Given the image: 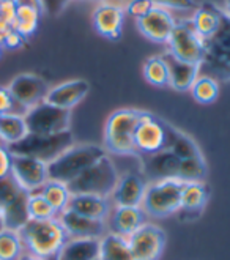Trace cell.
Returning <instances> with one entry per match:
<instances>
[{
  "instance_id": "cell-1",
  "label": "cell",
  "mask_w": 230,
  "mask_h": 260,
  "mask_svg": "<svg viewBox=\"0 0 230 260\" xmlns=\"http://www.w3.org/2000/svg\"><path fill=\"white\" fill-rule=\"evenodd\" d=\"M18 234L27 252L46 260L55 257L70 238L58 218L46 221L30 219L24 227L19 229Z\"/></svg>"
},
{
  "instance_id": "cell-2",
  "label": "cell",
  "mask_w": 230,
  "mask_h": 260,
  "mask_svg": "<svg viewBox=\"0 0 230 260\" xmlns=\"http://www.w3.org/2000/svg\"><path fill=\"white\" fill-rule=\"evenodd\" d=\"M204 44L205 54L199 73L218 82L230 81V18L224 11L218 30Z\"/></svg>"
},
{
  "instance_id": "cell-3",
  "label": "cell",
  "mask_w": 230,
  "mask_h": 260,
  "mask_svg": "<svg viewBox=\"0 0 230 260\" xmlns=\"http://www.w3.org/2000/svg\"><path fill=\"white\" fill-rule=\"evenodd\" d=\"M103 156H106L104 147L93 144L73 145L48 164L49 180L68 185L70 181L79 177L85 169H88L91 164H95Z\"/></svg>"
},
{
  "instance_id": "cell-4",
  "label": "cell",
  "mask_w": 230,
  "mask_h": 260,
  "mask_svg": "<svg viewBox=\"0 0 230 260\" xmlns=\"http://www.w3.org/2000/svg\"><path fill=\"white\" fill-rule=\"evenodd\" d=\"M73 145H74V136L71 131H63L58 134L28 133L22 141L8 145V150L14 156H30L49 164Z\"/></svg>"
},
{
  "instance_id": "cell-5",
  "label": "cell",
  "mask_w": 230,
  "mask_h": 260,
  "mask_svg": "<svg viewBox=\"0 0 230 260\" xmlns=\"http://www.w3.org/2000/svg\"><path fill=\"white\" fill-rule=\"evenodd\" d=\"M141 111L118 109L109 115L104 128V150L115 155H137L134 131L139 123Z\"/></svg>"
},
{
  "instance_id": "cell-6",
  "label": "cell",
  "mask_w": 230,
  "mask_h": 260,
  "mask_svg": "<svg viewBox=\"0 0 230 260\" xmlns=\"http://www.w3.org/2000/svg\"><path fill=\"white\" fill-rule=\"evenodd\" d=\"M118 172L109 156H103L91 164L79 177L68 183L71 194H93L100 197L111 196L118 183Z\"/></svg>"
},
{
  "instance_id": "cell-7",
  "label": "cell",
  "mask_w": 230,
  "mask_h": 260,
  "mask_svg": "<svg viewBox=\"0 0 230 260\" xmlns=\"http://www.w3.org/2000/svg\"><path fill=\"white\" fill-rule=\"evenodd\" d=\"M185 181L175 178L153 181L145 189L142 207L147 215L153 218H167L181 208V189Z\"/></svg>"
},
{
  "instance_id": "cell-8",
  "label": "cell",
  "mask_w": 230,
  "mask_h": 260,
  "mask_svg": "<svg viewBox=\"0 0 230 260\" xmlns=\"http://www.w3.org/2000/svg\"><path fill=\"white\" fill-rule=\"evenodd\" d=\"M169 54H172L178 60L201 65L205 54L204 40L197 35L191 21H175V27L167 41Z\"/></svg>"
},
{
  "instance_id": "cell-9",
  "label": "cell",
  "mask_w": 230,
  "mask_h": 260,
  "mask_svg": "<svg viewBox=\"0 0 230 260\" xmlns=\"http://www.w3.org/2000/svg\"><path fill=\"white\" fill-rule=\"evenodd\" d=\"M24 120L30 134H58L70 131L71 111L55 108L43 101L28 109L24 114Z\"/></svg>"
},
{
  "instance_id": "cell-10",
  "label": "cell",
  "mask_w": 230,
  "mask_h": 260,
  "mask_svg": "<svg viewBox=\"0 0 230 260\" xmlns=\"http://www.w3.org/2000/svg\"><path fill=\"white\" fill-rule=\"evenodd\" d=\"M169 136L166 129V121L156 118L148 112L141 111L139 123L134 131V147L136 153L144 156L155 155L167 148Z\"/></svg>"
},
{
  "instance_id": "cell-11",
  "label": "cell",
  "mask_w": 230,
  "mask_h": 260,
  "mask_svg": "<svg viewBox=\"0 0 230 260\" xmlns=\"http://www.w3.org/2000/svg\"><path fill=\"white\" fill-rule=\"evenodd\" d=\"M166 241V232L156 224H144L128 237V244L136 260H159Z\"/></svg>"
},
{
  "instance_id": "cell-12",
  "label": "cell",
  "mask_w": 230,
  "mask_h": 260,
  "mask_svg": "<svg viewBox=\"0 0 230 260\" xmlns=\"http://www.w3.org/2000/svg\"><path fill=\"white\" fill-rule=\"evenodd\" d=\"M11 177L18 183L19 188L25 192H37L49 180L48 164L30 158V156H14L11 162Z\"/></svg>"
},
{
  "instance_id": "cell-13",
  "label": "cell",
  "mask_w": 230,
  "mask_h": 260,
  "mask_svg": "<svg viewBox=\"0 0 230 260\" xmlns=\"http://www.w3.org/2000/svg\"><path fill=\"white\" fill-rule=\"evenodd\" d=\"M8 90L16 104L24 108L27 112L46 100L49 85L35 74H19L11 81Z\"/></svg>"
},
{
  "instance_id": "cell-14",
  "label": "cell",
  "mask_w": 230,
  "mask_h": 260,
  "mask_svg": "<svg viewBox=\"0 0 230 260\" xmlns=\"http://www.w3.org/2000/svg\"><path fill=\"white\" fill-rule=\"evenodd\" d=\"M137 28L139 32L148 38L153 43L159 44H167L171 34L175 27V19L172 18V14L164 8L155 7L148 14H145L144 18L137 19Z\"/></svg>"
},
{
  "instance_id": "cell-15",
  "label": "cell",
  "mask_w": 230,
  "mask_h": 260,
  "mask_svg": "<svg viewBox=\"0 0 230 260\" xmlns=\"http://www.w3.org/2000/svg\"><path fill=\"white\" fill-rule=\"evenodd\" d=\"M70 238H98L106 235V221L91 219L71 210H63L57 216Z\"/></svg>"
},
{
  "instance_id": "cell-16",
  "label": "cell",
  "mask_w": 230,
  "mask_h": 260,
  "mask_svg": "<svg viewBox=\"0 0 230 260\" xmlns=\"http://www.w3.org/2000/svg\"><path fill=\"white\" fill-rule=\"evenodd\" d=\"M147 189V183L142 175L128 172L118 178L112 192L115 207H141Z\"/></svg>"
},
{
  "instance_id": "cell-17",
  "label": "cell",
  "mask_w": 230,
  "mask_h": 260,
  "mask_svg": "<svg viewBox=\"0 0 230 260\" xmlns=\"http://www.w3.org/2000/svg\"><path fill=\"white\" fill-rule=\"evenodd\" d=\"M88 90H90V84L84 79L68 81L54 88H49L44 101L48 104L55 106V108L71 111L76 104H79L87 96Z\"/></svg>"
},
{
  "instance_id": "cell-18",
  "label": "cell",
  "mask_w": 230,
  "mask_h": 260,
  "mask_svg": "<svg viewBox=\"0 0 230 260\" xmlns=\"http://www.w3.org/2000/svg\"><path fill=\"white\" fill-rule=\"evenodd\" d=\"M181 161L178 156H175L171 150H162L155 155H150L144 158V172L151 180H167L175 178L178 180Z\"/></svg>"
},
{
  "instance_id": "cell-19",
  "label": "cell",
  "mask_w": 230,
  "mask_h": 260,
  "mask_svg": "<svg viewBox=\"0 0 230 260\" xmlns=\"http://www.w3.org/2000/svg\"><path fill=\"white\" fill-rule=\"evenodd\" d=\"M123 19H125V10L114 5L103 4L93 13V27L101 37L111 41H117L120 40L121 30H123Z\"/></svg>"
},
{
  "instance_id": "cell-20",
  "label": "cell",
  "mask_w": 230,
  "mask_h": 260,
  "mask_svg": "<svg viewBox=\"0 0 230 260\" xmlns=\"http://www.w3.org/2000/svg\"><path fill=\"white\" fill-rule=\"evenodd\" d=\"M162 57L169 68V85L178 91L191 90L192 84L199 78V74H201L199 73V65L183 62V60H178L169 52H166Z\"/></svg>"
},
{
  "instance_id": "cell-21",
  "label": "cell",
  "mask_w": 230,
  "mask_h": 260,
  "mask_svg": "<svg viewBox=\"0 0 230 260\" xmlns=\"http://www.w3.org/2000/svg\"><path fill=\"white\" fill-rule=\"evenodd\" d=\"M67 210H71L74 213H79L82 216L106 221L109 216V202L107 197H100L93 194H71Z\"/></svg>"
},
{
  "instance_id": "cell-22",
  "label": "cell",
  "mask_w": 230,
  "mask_h": 260,
  "mask_svg": "<svg viewBox=\"0 0 230 260\" xmlns=\"http://www.w3.org/2000/svg\"><path fill=\"white\" fill-rule=\"evenodd\" d=\"M144 224L145 211L141 207H115L111 218L112 234L121 235L125 238L131 237Z\"/></svg>"
},
{
  "instance_id": "cell-23",
  "label": "cell",
  "mask_w": 230,
  "mask_h": 260,
  "mask_svg": "<svg viewBox=\"0 0 230 260\" xmlns=\"http://www.w3.org/2000/svg\"><path fill=\"white\" fill-rule=\"evenodd\" d=\"M100 257L98 238H68L55 260H95Z\"/></svg>"
},
{
  "instance_id": "cell-24",
  "label": "cell",
  "mask_w": 230,
  "mask_h": 260,
  "mask_svg": "<svg viewBox=\"0 0 230 260\" xmlns=\"http://www.w3.org/2000/svg\"><path fill=\"white\" fill-rule=\"evenodd\" d=\"M166 129L169 136L167 150H171L175 156H178L180 159H204L201 148L188 134L181 133L178 128L169 123H166Z\"/></svg>"
},
{
  "instance_id": "cell-25",
  "label": "cell",
  "mask_w": 230,
  "mask_h": 260,
  "mask_svg": "<svg viewBox=\"0 0 230 260\" xmlns=\"http://www.w3.org/2000/svg\"><path fill=\"white\" fill-rule=\"evenodd\" d=\"M221 16H222V11L218 7H214L213 4L207 2L201 8L195 10L191 22L194 25V30L197 32V35L205 41L210 37H213L214 32L218 30Z\"/></svg>"
},
{
  "instance_id": "cell-26",
  "label": "cell",
  "mask_w": 230,
  "mask_h": 260,
  "mask_svg": "<svg viewBox=\"0 0 230 260\" xmlns=\"http://www.w3.org/2000/svg\"><path fill=\"white\" fill-rule=\"evenodd\" d=\"M208 202V188L204 181H185L181 189V208L186 213H201Z\"/></svg>"
},
{
  "instance_id": "cell-27",
  "label": "cell",
  "mask_w": 230,
  "mask_h": 260,
  "mask_svg": "<svg viewBox=\"0 0 230 260\" xmlns=\"http://www.w3.org/2000/svg\"><path fill=\"white\" fill-rule=\"evenodd\" d=\"M100 258L101 260H136L128 244V238L117 235V234H107L100 240Z\"/></svg>"
},
{
  "instance_id": "cell-28",
  "label": "cell",
  "mask_w": 230,
  "mask_h": 260,
  "mask_svg": "<svg viewBox=\"0 0 230 260\" xmlns=\"http://www.w3.org/2000/svg\"><path fill=\"white\" fill-rule=\"evenodd\" d=\"M27 199H28V192L22 191L11 204H8L2 210V219L5 229L18 232L21 227H24L30 221L28 210H27Z\"/></svg>"
},
{
  "instance_id": "cell-29",
  "label": "cell",
  "mask_w": 230,
  "mask_h": 260,
  "mask_svg": "<svg viewBox=\"0 0 230 260\" xmlns=\"http://www.w3.org/2000/svg\"><path fill=\"white\" fill-rule=\"evenodd\" d=\"M28 134L24 115L19 114H4L0 115V141L7 147L13 145Z\"/></svg>"
},
{
  "instance_id": "cell-30",
  "label": "cell",
  "mask_w": 230,
  "mask_h": 260,
  "mask_svg": "<svg viewBox=\"0 0 230 260\" xmlns=\"http://www.w3.org/2000/svg\"><path fill=\"white\" fill-rule=\"evenodd\" d=\"M40 7L30 5V4H18L16 10V19H14L13 28L18 34H21L24 38L34 35L38 28V21H40Z\"/></svg>"
},
{
  "instance_id": "cell-31",
  "label": "cell",
  "mask_w": 230,
  "mask_h": 260,
  "mask_svg": "<svg viewBox=\"0 0 230 260\" xmlns=\"http://www.w3.org/2000/svg\"><path fill=\"white\" fill-rule=\"evenodd\" d=\"M37 192H40L46 201L51 204V207L57 211V215H60L63 210H67L70 197H71V192L68 191V186L65 183L54 181V180H48L43 185V188Z\"/></svg>"
},
{
  "instance_id": "cell-32",
  "label": "cell",
  "mask_w": 230,
  "mask_h": 260,
  "mask_svg": "<svg viewBox=\"0 0 230 260\" xmlns=\"http://www.w3.org/2000/svg\"><path fill=\"white\" fill-rule=\"evenodd\" d=\"M24 254V244L16 231H0V260H19Z\"/></svg>"
},
{
  "instance_id": "cell-33",
  "label": "cell",
  "mask_w": 230,
  "mask_h": 260,
  "mask_svg": "<svg viewBox=\"0 0 230 260\" xmlns=\"http://www.w3.org/2000/svg\"><path fill=\"white\" fill-rule=\"evenodd\" d=\"M144 78L155 87L169 85V68L162 55L148 58L144 65Z\"/></svg>"
},
{
  "instance_id": "cell-34",
  "label": "cell",
  "mask_w": 230,
  "mask_h": 260,
  "mask_svg": "<svg viewBox=\"0 0 230 260\" xmlns=\"http://www.w3.org/2000/svg\"><path fill=\"white\" fill-rule=\"evenodd\" d=\"M192 96L201 104H211L219 96V82L208 76H199L191 87Z\"/></svg>"
},
{
  "instance_id": "cell-35",
  "label": "cell",
  "mask_w": 230,
  "mask_h": 260,
  "mask_svg": "<svg viewBox=\"0 0 230 260\" xmlns=\"http://www.w3.org/2000/svg\"><path fill=\"white\" fill-rule=\"evenodd\" d=\"M28 218L34 221H46L57 218V211L51 207V204L40 192H30L27 199Z\"/></svg>"
},
{
  "instance_id": "cell-36",
  "label": "cell",
  "mask_w": 230,
  "mask_h": 260,
  "mask_svg": "<svg viewBox=\"0 0 230 260\" xmlns=\"http://www.w3.org/2000/svg\"><path fill=\"white\" fill-rule=\"evenodd\" d=\"M24 189L19 188V185L13 180V177L0 180V211H2L8 204H11Z\"/></svg>"
},
{
  "instance_id": "cell-37",
  "label": "cell",
  "mask_w": 230,
  "mask_h": 260,
  "mask_svg": "<svg viewBox=\"0 0 230 260\" xmlns=\"http://www.w3.org/2000/svg\"><path fill=\"white\" fill-rule=\"evenodd\" d=\"M153 8H155V4H153L151 0H131L125 10L129 16H133L137 21L144 18L145 14H148Z\"/></svg>"
},
{
  "instance_id": "cell-38",
  "label": "cell",
  "mask_w": 230,
  "mask_h": 260,
  "mask_svg": "<svg viewBox=\"0 0 230 260\" xmlns=\"http://www.w3.org/2000/svg\"><path fill=\"white\" fill-rule=\"evenodd\" d=\"M16 10H18L16 0H0V16H2L4 22L11 28L14 19H16Z\"/></svg>"
},
{
  "instance_id": "cell-39",
  "label": "cell",
  "mask_w": 230,
  "mask_h": 260,
  "mask_svg": "<svg viewBox=\"0 0 230 260\" xmlns=\"http://www.w3.org/2000/svg\"><path fill=\"white\" fill-rule=\"evenodd\" d=\"M155 7L159 8H172V10H181V11H188V10H197L194 0H151Z\"/></svg>"
},
{
  "instance_id": "cell-40",
  "label": "cell",
  "mask_w": 230,
  "mask_h": 260,
  "mask_svg": "<svg viewBox=\"0 0 230 260\" xmlns=\"http://www.w3.org/2000/svg\"><path fill=\"white\" fill-rule=\"evenodd\" d=\"M13 155L5 144H0V180L11 177Z\"/></svg>"
},
{
  "instance_id": "cell-41",
  "label": "cell",
  "mask_w": 230,
  "mask_h": 260,
  "mask_svg": "<svg viewBox=\"0 0 230 260\" xmlns=\"http://www.w3.org/2000/svg\"><path fill=\"white\" fill-rule=\"evenodd\" d=\"M14 106H16V101L13 100L10 90L5 87H0V115L14 114Z\"/></svg>"
},
{
  "instance_id": "cell-42",
  "label": "cell",
  "mask_w": 230,
  "mask_h": 260,
  "mask_svg": "<svg viewBox=\"0 0 230 260\" xmlns=\"http://www.w3.org/2000/svg\"><path fill=\"white\" fill-rule=\"evenodd\" d=\"M24 37L21 34H18L14 28H10L8 32L4 35V40H2V46H5V48L8 49H18L21 48V46L24 44Z\"/></svg>"
},
{
  "instance_id": "cell-43",
  "label": "cell",
  "mask_w": 230,
  "mask_h": 260,
  "mask_svg": "<svg viewBox=\"0 0 230 260\" xmlns=\"http://www.w3.org/2000/svg\"><path fill=\"white\" fill-rule=\"evenodd\" d=\"M38 2H40V8L44 10L46 13L58 14L60 11H63L70 0H38Z\"/></svg>"
},
{
  "instance_id": "cell-44",
  "label": "cell",
  "mask_w": 230,
  "mask_h": 260,
  "mask_svg": "<svg viewBox=\"0 0 230 260\" xmlns=\"http://www.w3.org/2000/svg\"><path fill=\"white\" fill-rule=\"evenodd\" d=\"M19 260H46L43 257H38V255H34V254H30V252H25L19 257Z\"/></svg>"
},
{
  "instance_id": "cell-45",
  "label": "cell",
  "mask_w": 230,
  "mask_h": 260,
  "mask_svg": "<svg viewBox=\"0 0 230 260\" xmlns=\"http://www.w3.org/2000/svg\"><path fill=\"white\" fill-rule=\"evenodd\" d=\"M224 13L230 18V0H225V7H224Z\"/></svg>"
},
{
  "instance_id": "cell-46",
  "label": "cell",
  "mask_w": 230,
  "mask_h": 260,
  "mask_svg": "<svg viewBox=\"0 0 230 260\" xmlns=\"http://www.w3.org/2000/svg\"><path fill=\"white\" fill-rule=\"evenodd\" d=\"M5 225H4V219H2V211H0V231H4Z\"/></svg>"
},
{
  "instance_id": "cell-47",
  "label": "cell",
  "mask_w": 230,
  "mask_h": 260,
  "mask_svg": "<svg viewBox=\"0 0 230 260\" xmlns=\"http://www.w3.org/2000/svg\"><path fill=\"white\" fill-rule=\"evenodd\" d=\"M95 260H101V258H100V257H98V258H95Z\"/></svg>"
},
{
  "instance_id": "cell-48",
  "label": "cell",
  "mask_w": 230,
  "mask_h": 260,
  "mask_svg": "<svg viewBox=\"0 0 230 260\" xmlns=\"http://www.w3.org/2000/svg\"><path fill=\"white\" fill-rule=\"evenodd\" d=\"M0 54H2V49H0Z\"/></svg>"
}]
</instances>
